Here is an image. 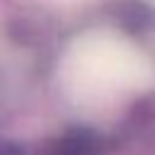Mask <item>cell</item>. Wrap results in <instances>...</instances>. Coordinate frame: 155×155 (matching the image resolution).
I'll use <instances>...</instances> for the list:
<instances>
[{"mask_svg": "<svg viewBox=\"0 0 155 155\" xmlns=\"http://www.w3.org/2000/svg\"><path fill=\"white\" fill-rule=\"evenodd\" d=\"M63 80L75 97L97 102L114 92L150 87L155 70L126 41L107 34H87L70 46L63 61Z\"/></svg>", "mask_w": 155, "mask_h": 155, "instance_id": "cell-1", "label": "cell"}]
</instances>
